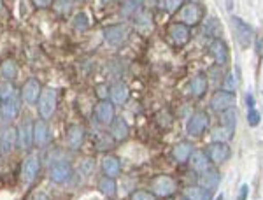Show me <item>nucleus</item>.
<instances>
[{
    "label": "nucleus",
    "instance_id": "ea45409f",
    "mask_svg": "<svg viewBox=\"0 0 263 200\" xmlns=\"http://www.w3.org/2000/svg\"><path fill=\"white\" fill-rule=\"evenodd\" d=\"M53 6H54V9L60 11V12H69L74 4L72 2H53Z\"/></svg>",
    "mask_w": 263,
    "mask_h": 200
},
{
    "label": "nucleus",
    "instance_id": "b1692460",
    "mask_svg": "<svg viewBox=\"0 0 263 200\" xmlns=\"http://www.w3.org/2000/svg\"><path fill=\"white\" fill-rule=\"evenodd\" d=\"M49 140V126L46 120H39L33 123V144L35 146H44Z\"/></svg>",
    "mask_w": 263,
    "mask_h": 200
},
{
    "label": "nucleus",
    "instance_id": "f3484780",
    "mask_svg": "<svg viewBox=\"0 0 263 200\" xmlns=\"http://www.w3.org/2000/svg\"><path fill=\"white\" fill-rule=\"evenodd\" d=\"M18 144L23 150H28L33 144V123L30 121V118H25L21 121L18 129Z\"/></svg>",
    "mask_w": 263,
    "mask_h": 200
},
{
    "label": "nucleus",
    "instance_id": "412c9836",
    "mask_svg": "<svg viewBox=\"0 0 263 200\" xmlns=\"http://www.w3.org/2000/svg\"><path fill=\"white\" fill-rule=\"evenodd\" d=\"M207 88H209V81H207V76L205 74H197L195 78L190 81V95H193L195 99H202L205 95Z\"/></svg>",
    "mask_w": 263,
    "mask_h": 200
},
{
    "label": "nucleus",
    "instance_id": "de8ad7c7",
    "mask_svg": "<svg viewBox=\"0 0 263 200\" xmlns=\"http://www.w3.org/2000/svg\"><path fill=\"white\" fill-rule=\"evenodd\" d=\"M2 7H4V4H2V2H0V11H2Z\"/></svg>",
    "mask_w": 263,
    "mask_h": 200
},
{
    "label": "nucleus",
    "instance_id": "09e8293b",
    "mask_svg": "<svg viewBox=\"0 0 263 200\" xmlns=\"http://www.w3.org/2000/svg\"><path fill=\"white\" fill-rule=\"evenodd\" d=\"M2 104H4V102H2V99H0V107H2Z\"/></svg>",
    "mask_w": 263,
    "mask_h": 200
},
{
    "label": "nucleus",
    "instance_id": "20e7f679",
    "mask_svg": "<svg viewBox=\"0 0 263 200\" xmlns=\"http://www.w3.org/2000/svg\"><path fill=\"white\" fill-rule=\"evenodd\" d=\"M209 123H211L209 114H207L205 111H197V113H193L192 116H190L188 123H186V134H188L190 137H200L203 132L207 130Z\"/></svg>",
    "mask_w": 263,
    "mask_h": 200
},
{
    "label": "nucleus",
    "instance_id": "f257e3e1",
    "mask_svg": "<svg viewBox=\"0 0 263 200\" xmlns=\"http://www.w3.org/2000/svg\"><path fill=\"white\" fill-rule=\"evenodd\" d=\"M149 190H151V193L155 195V197L167 198V197H172V195L177 191V183H176V179H174L172 176L160 174V176H156V177H153V179H151Z\"/></svg>",
    "mask_w": 263,
    "mask_h": 200
},
{
    "label": "nucleus",
    "instance_id": "bb28decb",
    "mask_svg": "<svg viewBox=\"0 0 263 200\" xmlns=\"http://www.w3.org/2000/svg\"><path fill=\"white\" fill-rule=\"evenodd\" d=\"M182 195L188 197L190 200H211L213 198V191L202 188V186H188Z\"/></svg>",
    "mask_w": 263,
    "mask_h": 200
},
{
    "label": "nucleus",
    "instance_id": "aec40b11",
    "mask_svg": "<svg viewBox=\"0 0 263 200\" xmlns=\"http://www.w3.org/2000/svg\"><path fill=\"white\" fill-rule=\"evenodd\" d=\"M188 163H190V167L195 170V172H200L202 174V172H205V170H209L211 160H209V156H207L205 151L195 150L192 153V156H190Z\"/></svg>",
    "mask_w": 263,
    "mask_h": 200
},
{
    "label": "nucleus",
    "instance_id": "7ed1b4c3",
    "mask_svg": "<svg viewBox=\"0 0 263 200\" xmlns=\"http://www.w3.org/2000/svg\"><path fill=\"white\" fill-rule=\"evenodd\" d=\"M57 102H58V95L54 88H44L39 97V102H37V109H39V114L42 120H49L51 116L57 111Z\"/></svg>",
    "mask_w": 263,
    "mask_h": 200
},
{
    "label": "nucleus",
    "instance_id": "c9c22d12",
    "mask_svg": "<svg viewBox=\"0 0 263 200\" xmlns=\"http://www.w3.org/2000/svg\"><path fill=\"white\" fill-rule=\"evenodd\" d=\"M182 4L184 2H181V0H160L158 6H160V9H163L167 12H174L179 9V7H182Z\"/></svg>",
    "mask_w": 263,
    "mask_h": 200
},
{
    "label": "nucleus",
    "instance_id": "423d86ee",
    "mask_svg": "<svg viewBox=\"0 0 263 200\" xmlns=\"http://www.w3.org/2000/svg\"><path fill=\"white\" fill-rule=\"evenodd\" d=\"M232 27H233V32H235L237 42H239L242 48H249V46L253 44V39H254L253 28L249 27L244 20L237 18V16H233V18H232Z\"/></svg>",
    "mask_w": 263,
    "mask_h": 200
},
{
    "label": "nucleus",
    "instance_id": "6e6552de",
    "mask_svg": "<svg viewBox=\"0 0 263 200\" xmlns=\"http://www.w3.org/2000/svg\"><path fill=\"white\" fill-rule=\"evenodd\" d=\"M209 53L211 57L214 58L216 65L218 67H223L230 62V49H228L227 42L223 39H214L209 42Z\"/></svg>",
    "mask_w": 263,
    "mask_h": 200
},
{
    "label": "nucleus",
    "instance_id": "9b49d317",
    "mask_svg": "<svg viewBox=\"0 0 263 200\" xmlns=\"http://www.w3.org/2000/svg\"><path fill=\"white\" fill-rule=\"evenodd\" d=\"M230 155H232L230 146L224 142H211L209 146H207V156H209V160L213 161L214 165L224 163V161L230 158Z\"/></svg>",
    "mask_w": 263,
    "mask_h": 200
},
{
    "label": "nucleus",
    "instance_id": "cd10ccee",
    "mask_svg": "<svg viewBox=\"0 0 263 200\" xmlns=\"http://www.w3.org/2000/svg\"><path fill=\"white\" fill-rule=\"evenodd\" d=\"M99 190H100V193H102V195H105V197H114V195H116V190H118L116 179L104 176V177H102V179L99 181Z\"/></svg>",
    "mask_w": 263,
    "mask_h": 200
},
{
    "label": "nucleus",
    "instance_id": "49530a36",
    "mask_svg": "<svg viewBox=\"0 0 263 200\" xmlns=\"http://www.w3.org/2000/svg\"><path fill=\"white\" fill-rule=\"evenodd\" d=\"M224 197H223V193L221 195H218V197H216V200H223Z\"/></svg>",
    "mask_w": 263,
    "mask_h": 200
},
{
    "label": "nucleus",
    "instance_id": "9d476101",
    "mask_svg": "<svg viewBox=\"0 0 263 200\" xmlns=\"http://www.w3.org/2000/svg\"><path fill=\"white\" fill-rule=\"evenodd\" d=\"M128 37V27L123 23H118V25H111V27L104 28V39L107 44L111 46H120L123 42L126 41Z\"/></svg>",
    "mask_w": 263,
    "mask_h": 200
},
{
    "label": "nucleus",
    "instance_id": "72a5a7b5",
    "mask_svg": "<svg viewBox=\"0 0 263 200\" xmlns=\"http://www.w3.org/2000/svg\"><path fill=\"white\" fill-rule=\"evenodd\" d=\"M12 97H16L14 84H12L11 81H2V83H0V99H2V102H6L12 99Z\"/></svg>",
    "mask_w": 263,
    "mask_h": 200
},
{
    "label": "nucleus",
    "instance_id": "c756f323",
    "mask_svg": "<svg viewBox=\"0 0 263 200\" xmlns=\"http://www.w3.org/2000/svg\"><path fill=\"white\" fill-rule=\"evenodd\" d=\"M0 74H2V78L6 81H11L16 79V76H18V65H16L14 60H6L2 63V67H0Z\"/></svg>",
    "mask_w": 263,
    "mask_h": 200
},
{
    "label": "nucleus",
    "instance_id": "58836bf2",
    "mask_svg": "<svg viewBox=\"0 0 263 200\" xmlns=\"http://www.w3.org/2000/svg\"><path fill=\"white\" fill-rule=\"evenodd\" d=\"M248 123H249V126H258V123H260V113L254 107L248 109Z\"/></svg>",
    "mask_w": 263,
    "mask_h": 200
},
{
    "label": "nucleus",
    "instance_id": "e433bc0d",
    "mask_svg": "<svg viewBox=\"0 0 263 200\" xmlns=\"http://www.w3.org/2000/svg\"><path fill=\"white\" fill-rule=\"evenodd\" d=\"M88 27H90V23H88L86 14H84V12L76 14V18H74V28H76V30H86Z\"/></svg>",
    "mask_w": 263,
    "mask_h": 200
},
{
    "label": "nucleus",
    "instance_id": "393cba45",
    "mask_svg": "<svg viewBox=\"0 0 263 200\" xmlns=\"http://www.w3.org/2000/svg\"><path fill=\"white\" fill-rule=\"evenodd\" d=\"M198 183H200L198 186H202V188H205L209 191H214L216 188H218V185H219V172L216 169L205 170V172L200 174V179H198Z\"/></svg>",
    "mask_w": 263,
    "mask_h": 200
},
{
    "label": "nucleus",
    "instance_id": "2f4dec72",
    "mask_svg": "<svg viewBox=\"0 0 263 200\" xmlns=\"http://www.w3.org/2000/svg\"><path fill=\"white\" fill-rule=\"evenodd\" d=\"M233 132L224 129V126H218V129L213 130V134H211V137H213V142H224L227 144L228 140L232 139Z\"/></svg>",
    "mask_w": 263,
    "mask_h": 200
},
{
    "label": "nucleus",
    "instance_id": "2eb2a0df",
    "mask_svg": "<svg viewBox=\"0 0 263 200\" xmlns=\"http://www.w3.org/2000/svg\"><path fill=\"white\" fill-rule=\"evenodd\" d=\"M65 142L70 150H79L84 142V129L81 125H69L65 130Z\"/></svg>",
    "mask_w": 263,
    "mask_h": 200
},
{
    "label": "nucleus",
    "instance_id": "ddd939ff",
    "mask_svg": "<svg viewBox=\"0 0 263 200\" xmlns=\"http://www.w3.org/2000/svg\"><path fill=\"white\" fill-rule=\"evenodd\" d=\"M95 116L102 125L111 126V123L116 120V114H114V104L109 99L100 100L99 104L95 105Z\"/></svg>",
    "mask_w": 263,
    "mask_h": 200
},
{
    "label": "nucleus",
    "instance_id": "a18cd8bd",
    "mask_svg": "<svg viewBox=\"0 0 263 200\" xmlns=\"http://www.w3.org/2000/svg\"><path fill=\"white\" fill-rule=\"evenodd\" d=\"M177 200H190V198H188V197H184V195H181V197L177 198Z\"/></svg>",
    "mask_w": 263,
    "mask_h": 200
},
{
    "label": "nucleus",
    "instance_id": "c85d7f7f",
    "mask_svg": "<svg viewBox=\"0 0 263 200\" xmlns=\"http://www.w3.org/2000/svg\"><path fill=\"white\" fill-rule=\"evenodd\" d=\"M203 32L207 33L209 37L214 39H221V33H223V27L219 25V21L216 18H211V20H205V27H203Z\"/></svg>",
    "mask_w": 263,
    "mask_h": 200
},
{
    "label": "nucleus",
    "instance_id": "c03bdc74",
    "mask_svg": "<svg viewBox=\"0 0 263 200\" xmlns=\"http://www.w3.org/2000/svg\"><path fill=\"white\" fill-rule=\"evenodd\" d=\"M33 200H49V198H48V195L39 193V195H35V198H33Z\"/></svg>",
    "mask_w": 263,
    "mask_h": 200
},
{
    "label": "nucleus",
    "instance_id": "4c0bfd02",
    "mask_svg": "<svg viewBox=\"0 0 263 200\" xmlns=\"http://www.w3.org/2000/svg\"><path fill=\"white\" fill-rule=\"evenodd\" d=\"M130 200H156L155 195L151 191H146V190H137L130 195Z\"/></svg>",
    "mask_w": 263,
    "mask_h": 200
},
{
    "label": "nucleus",
    "instance_id": "473e14b6",
    "mask_svg": "<svg viewBox=\"0 0 263 200\" xmlns=\"http://www.w3.org/2000/svg\"><path fill=\"white\" fill-rule=\"evenodd\" d=\"M237 86H239V81H237V74L235 72H228L223 79V84H221V90L224 92H230V93H235Z\"/></svg>",
    "mask_w": 263,
    "mask_h": 200
},
{
    "label": "nucleus",
    "instance_id": "a211bd4d",
    "mask_svg": "<svg viewBox=\"0 0 263 200\" xmlns=\"http://www.w3.org/2000/svg\"><path fill=\"white\" fill-rule=\"evenodd\" d=\"M193 151H195L193 144L190 142V140H181V142H177L176 146L172 148L171 155H172L174 161H177V163H186Z\"/></svg>",
    "mask_w": 263,
    "mask_h": 200
},
{
    "label": "nucleus",
    "instance_id": "6ab92c4d",
    "mask_svg": "<svg viewBox=\"0 0 263 200\" xmlns=\"http://www.w3.org/2000/svg\"><path fill=\"white\" fill-rule=\"evenodd\" d=\"M109 97H111V102L114 105H123L130 99V90L123 81H118V83H114L111 86V90H109Z\"/></svg>",
    "mask_w": 263,
    "mask_h": 200
},
{
    "label": "nucleus",
    "instance_id": "4be33fe9",
    "mask_svg": "<svg viewBox=\"0 0 263 200\" xmlns=\"http://www.w3.org/2000/svg\"><path fill=\"white\" fill-rule=\"evenodd\" d=\"M102 172H104V176H107V177H116V176H120V172H121V161L118 156H114V155H107V156H104V160H102Z\"/></svg>",
    "mask_w": 263,
    "mask_h": 200
},
{
    "label": "nucleus",
    "instance_id": "a19ab883",
    "mask_svg": "<svg viewBox=\"0 0 263 200\" xmlns=\"http://www.w3.org/2000/svg\"><path fill=\"white\" fill-rule=\"evenodd\" d=\"M248 193H249V186L242 185V186H240V191H239V200H246V198H248Z\"/></svg>",
    "mask_w": 263,
    "mask_h": 200
},
{
    "label": "nucleus",
    "instance_id": "4468645a",
    "mask_svg": "<svg viewBox=\"0 0 263 200\" xmlns=\"http://www.w3.org/2000/svg\"><path fill=\"white\" fill-rule=\"evenodd\" d=\"M72 177V165L69 161H57L49 170V179L58 185H63Z\"/></svg>",
    "mask_w": 263,
    "mask_h": 200
},
{
    "label": "nucleus",
    "instance_id": "f704fd0d",
    "mask_svg": "<svg viewBox=\"0 0 263 200\" xmlns=\"http://www.w3.org/2000/svg\"><path fill=\"white\" fill-rule=\"evenodd\" d=\"M142 9V2H125L121 6V14L123 16H126V18H128L130 14H134V12H139Z\"/></svg>",
    "mask_w": 263,
    "mask_h": 200
},
{
    "label": "nucleus",
    "instance_id": "f03ea898",
    "mask_svg": "<svg viewBox=\"0 0 263 200\" xmlns=\"http://www.w3.org/2000/svg\"><path fill=\"white\" fill-rule=\"evenodd\" d=\"M203 6L198 2H184L179 9V23L186 25V27H195L203 20Z\"/></svg>",
    "mask_w": 263,
    "mask_h": 200
},
{
    "label": "nucleus",
    "instance_id": "a878e982",
    "mask_svg": "<svg viewBox=\"0 0 263 200\" xmlns=\"http://www.w3.org/2000/svg\"><path fill=\"white\" fill-rule=\"evenodd\" d=\"M18 111H20V105H18V99L12 97V99L6 100L0 107V113H2V118L4 121H11L18 116Z\"/></svg>",
    "mask_w": 263,
    "mask_h": 200
},
{
    "label": "nucleus",
    "instance_id": "f8f14e48",
    "mask_svg": "<svg viewBox=\"0 0 263 200\" xmlns=\"http://www.w3.org/2000/svg\"><path fill=\"white\" fill-rule=\"evenodd\" d=\"M42 93V88L39 84V81L35 78H30L27 83L23 84V90H21V99H23L25 104L28 105H35L39 102V97Z\"/></svg>",
    "mask_w": 263,
    "mask_h": 200
},
{
    "label": "nucleus",
    "instance_id": "5701e85b",
    "mask_svg": "<svg viewBox=\"0 0 263 200\" xmlns=\"http://www.w3.org/2000/svg\"><path fill=\"white\" fill-rule=\"evenodd\" d=\"M109 132H111V137L118 142H123V140L128 139V134H130V126L123 118H116L111 126H109Z\"/></svg>",
    "mask_w": 263,
    "mask_h": 200
},
{
    "label": "nucleus",
    "instance_id": "79ce46f5",
    "mask_svg": "<svg viewBox=\"0 0 263 200\" xmlns=\"http://www.w3.org/2000/svg\"><path fill=\"white\" fill-rule=\"evenodd\" d=\"M33 6H37V7H48V6H51V2H49V0H33Z\"/></svg>",
    "mask_w": 263,
    "mask_h": 200
},
{
    "label": "nucleus",
    "instance_id": "dca6fc26",
    "mask_svg": "<svg viewBox=\"0 0 263 200\" xmlns=\"http://www.w3.org/2000/svg\"><path fill=\"white\" fill-rule=\"evenodd\" d=\"M18 144V129L14 126H4L0 130V148L4 153H11Z\"/></svg>",
    "mask_w": 263,
    "mask_h": 200
},
{
    "label": "nucleus",
    "instance_id": "39448f33",
    "mask_svg": "<svg viewBox=\"0 0 263 200\" xmlns=\"http://www.w3.org/2000/svg\"><path fill=\"white\" fill-rule=\"evenodd\" d=\"M235 93H230V92H224V90H218L213 93V97H211V109L216 111V113H224V111L228 109H233L235 107Z\"/></svg>",
    "mask_w": 263,
    "mask_h": 200
},
{
    "label": "nucleus",
    "instance_id": "0eeeda50",
    "mask_svg": "<svg viewBox=\"0 0 263 200\" xmlns=\"http://www.w3.org/2000/svg\"><path fill=\"white\" fill-rule=\"evenodd\" d=\"M39 169H41L39 153H30V155L23 160V165H21V179H23L25 185L33 183L37 174H39Z\"/></svg>",
    "mask_w": 263,
    "mask_h": 200
},
{
    "label": "nucleus",
    "instance_id": "7c9ffc66",
    "mask_svg": "<svg viewBox=\"0 0 263 200\" xmlns=\"http://www.w3.org/2000/svg\"><path fill=\"white\" fill-rule=\"evenodd\" d=\"M219 116H221V126H224V129H228L232 132L235 130V126H237V111H235V107L224 111V113H221Z\"/></svg>",
    "mask_w": 263,
    "mask_h": 200
},
{
    "label": "nucleus",
    "instance_id": "37998d69",
    "mask_svg": "<svg viewBox=\"0 0 263 200\" xmlns=\"http://www.w3.org/2000/svg\"><path fill=\"white\" fill-rule=\"evenodd\" d=\"M246 102H248V107L249 109L254 107V97L251 95V93H248V95H246Z\"/></svg>",
    "mask_w": 263,
    "mask_h": 200
},
{
    "label": "nucleus",
    "instance_id": "1a4fd4ad",
    "mask_svg": "<svg viewBox=\"0 0 263 200\" xmlns=\"http://www.w3.org/2000/svg\"><path fill=\"white\" fill-rule=\"evenodd\" d=\"M167 33L176 46H186L190 42V39H192V30H190V27L179 23V21L168 25Z\"/></svg>",
    "mask_w": 263,
    "mask_h": 200
}]
</instances>
